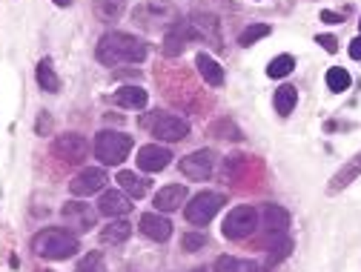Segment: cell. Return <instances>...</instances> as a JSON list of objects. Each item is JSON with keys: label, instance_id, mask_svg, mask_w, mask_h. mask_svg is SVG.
Listing matches in <instances>:
<instances>
[{"label": "cell", "instance_id": "cell-1", "mask_svg": "<svg viewBox=\"0 0 361 272\" xmlns=\"http://www.w3.org/2000/svg\"><path fill=\"white\" fill-rule=\"evenodd\" d=\"M146 41H141V37L129 35V32H106L101 35L98 41V49H95V55H98V61L104 66H121V64H141L146 57Z\"/></svg>", "mask_w": 361, "mask_h": 272}, {"label": "cell", "instance_id": "cell-2", "mask_svg": "<svg viewBox=\"0 0 361 272\" xmlns=\"http://www.w3.org/2000/svg\"><path fill=\"white\" fill-rule=\"evenodd\" d=\"M78 249H81L78 235L69 232V229H58V226L41 229L32 238V252H35L37 258H43V261H66Z\"/></svg>", "mask_w": 361, "mask_h": 272}, {"label": "cell", "instance_id": "cell-3", "mask_svg": "<svg viewBox=\"0 0 361 272\" xmlns=\"http://www.w3.org/2000/svg\"><path fill=\"white\" fill-rule=\"evenodd\" d=\"M132 146H135V141H132L126 132L104 129V132H98V138H95V158H98L104 166H118V164L126 161Z\"/></svg>", "mask_w": 361, "mask_h": 272}, {"label": "cell", "instance_id": "cell-4", "mask_svg": "<svg viewBox=\"0 0 361 272\" xmlns=\"http://www.w3.org/2000/svg\"><path fill=\"white\" fill-rule=\"evenodd\" d=\"M135 23L144 26V29H152V32H158V29H169L175 21H181L178 17V9L169 3V0H146V3L135 6Z\"/></svg>", "mask_w": 361, "mask_h": 272}, {"label": "cell", "instance_id": "cell-5", "mask_svg": "<svg viewBox=\"0 0 361 272\" xmlns=\"http://www.w3.org/2000/svg\"><path fill=\"white\" fill-rule=\"evenodd\" d=\"M224 204L226 195H221V192H198L184 204V218L195 226H206L224 209Z\"/></svg>", "mask_w": 361, "mask_h": 272}, {"label": "cell", "instance_id": "cell-6", "mask_svg": "<svg viewBox=\"0 0 361 272\" xmlns=\"http://www.w3.org/2000/svg\"><path fill=\"white\" fill-rule=\"evenodd\" d=\"M258 226V212L255 206L250 204H241V206H233L230 212H226V218L221 224V235L226 241H244V238H250L253 232Z\"/></svg>", "mask_w": 361, "mask_h": 272}, {"label": "cell", "instance_id": "cell-7", "mask_svg": "<svg viewBox=\"0 0 361 272\" xmlns=\"http://www.w3.org/2000/svg\"><path fill=\"white\" fill-rule=\"evenodd\" d=\"M149 132L152 138L166 141V144H178L189 135V124L178 115H166V112H155V118L149 121Z\"/></svg>", "mask_w": 361, "mask_h": 272}, {"label": "cell", "instance_id": "cell-8", "mask_svg": "<svg viewBox=\"0 0 361 272\" xmlns=\"http://www.w3.org/2000/svg\"><path fill=\"white\" fill-rule=\"evenodd\" d=\"M52 152H55V158H61L64 164H84L89 155V144L78 132H64L55 138Z\"/></svg>", "mask_w": 361, "mask_h": 272}, {"label": "cell", "instance_id": "cell-9", "mask_svg": "<svg viewBox=\"0 0 361 272\" xmlns=\"http://www.w3.org/2000/svg\"><path fill=\"white\" fill-rule=\"evenodd\" d=\"M215 164H218V155L213 149H195L186 158H181V172L189 181H206L215 172Z\"/></svg>", "mask_w": 361, "mask_h": 272}, {"label": "cell", "instance_id": "cell-10", "mask_svg": "<svg viewBox=\"0 0 361 272\" xmlns=\"http://www.w3.org/2000/svg\"><path fill=\"white\" fill-rule=\"evenodd\" d=\"M61 215H64L69 229L89 232V229H95V224H98V206H89L86 201H66Z\"/></svg>", "mask_w": 361, "mask_h": 272}, {"label": "cell", "instance_id": "cell-11", "mask_svg": "<svg viewBox=\"0 0 361 272\" xmlns=\"http://www.w3.org/2000/svg\"><path fill=\"white\" fill-rule=\"evenodd\" d=\"M195 41H201V37L193 29V23H189V21H175L173 26L164 32V55L166 57H178L189 43H195Z\"/></svg>", "mask_w": 361, "mask_h": 272}, {"label": "cell", "instance_id": "cell-12", "mask_svg": "<svg viewBox=\"0 0 361 272\" xmlns=\"http://www.w3.org/2000/svg\"><path fill=\"white\" fill-rule=\"evenodd\" d=\"M109 184V178H106V172L104 169H98V166H89V169H84V172H78L72 178V184H69V192L75 198H89V195H98V192H104V186Z\"/></svg>", "mask_w": 361, "mask_h": 272}, {"label": "cell", "instance_id": "cell-13", "mask_svg": "<svg viewBox=\"0 0 361 272\" xmlns=\"http://www.w3.org/2000/svg\"><path fill=\"white\" fill-rule=\"evenodd\" d=\"M132 209V198L126 195L124 189H104L101 192V201H98V215L104 218H124L126 212Z\"/></svg>", "mask_w": 361, "mask_h": 272}, {"label": "cell", "instance_id": "cell-14", "mask_svg": "<svg viewBox=\"0 0 361 272\" xmlns=\"http://www.w3.org/2000/svg\"><path fill=\"white\" fill-rule=\"evenodd\" d=\"M169 161H173V152H169L166 146H158V144H146L138 149V169L144 172H164L169 166Z\"/></svg>", "mask_w": 361, "mask_h": 272}, {"label": "cell", "instance_id": "cell-15", "mask_svg": "<svg viewBox=\"0 0 361 272\" xmlns=\"http://www.w3.org/2000/svg\"><path fill=\"white\" fill-rule=\"evenodd\" d=\"M138 229L149 241L164 244V241H169V235H173V221L158 215V212H144V215L138 218Z\"/></svg>", "mask_w": 361, "mask_h": 272}, {"label": "cell", "instance_id": "cell-16", "mask_svg": "<svg viewBox=\"0 0 361 272\" xmlns=\"http://www.w3.org/2000/svg\"><path fill=\"white\" fill-rule=\"evenodd\" d=\"M189 23H193V29L198 32V37H201L204 43H210V46H215V49L224 46V41H221V23H218L215 14L195 12L193 17H189Z\"/></svg>", "mask_w": 361, "mask_h": 272}, {"label": "cell", "instance_id": "cell-17", "mask_svg": "<svg viewBox=\"0 0 361 272\" xmlns=\"http://www.w3.org/2000/svg\"><path fill=\"white\" fill-rule=\"evenodd\" d=\"M358 175H361V152H355L350 161H344V164H341V169H338V172L333 175V178H330V186H327V192H330V195H338L341 189H347V186H350L355 178H358Z\"/></svg>", "mask_w": 361, "mask_h": 272}, {"label": "cell", "instance_id": "cell-18", "mask_svg": "<svg viewBox=\"0 0 361 272\" xmlns=\"http://www.w3.org/2000/svg\"><path fill=\"white\" fill-rule=\"evenodd\" d=\"M264 229H267L273 238L287 235V229H290V212L284 209V206H278V204H267V206H264Z\"/></svg>", "mask_w": 361, "mask_h": 272}, {"label": "cell", "instance_id": "cell-19", "mask_svg": "<svg viewBox=\"0 0 361 272\" xmlns=\"http://www.w3.org/2000/svg\"><path fill=\"white\" fill-rule=\"evenodd\" d=\"M184 204H186V186L184 184H166L164 189H158V195H155L158 212H175Z\"/></svg>", "mask_w": 361, "mask_h": 272}, {"label": "cell", "instance_id": "cell-20", "mask_svg": "<svg viewBox=\"0 0 361 272\" xmlns=\"http://www.w3.org/2000/svg\"><path fill=\"white\" fill-rule=\"evenodd\" d=\"M195 66H198V75H201L210 86H224V69H221V64L215 61L213 55L198 52V55H195Z\"/></svg>", "mask_w": 361, "mask_h": 272}, {"label": "cell", "instance_id": "cell-21", "mask_svg": "<svg viewBox=\"0 0 361 272\" xmlns=\"http://www.w3.org/2000/svg\"><path fill=\"white\" fill-rule=\"evenodd\" d=\"M146 101H149V95L141 86H121L115 95H112V104L121 106V109H144Z\"/></svg>", "mask_w": 361, "mask_h": 272}, {"label": "cell", "instance_id": "cell-22", "mask_svg": "<svg viewBox=\"0 0 361 272\" xmlns=\"http://www.w3.org/2000/svg\"><path fill=\"white\" fill-rule=\"evenodd\" d=\"M115 181L121 184V189L126 192V195H129V198H135V201L144 198L146 192H149V181L141 178V175H135V172H129V169H121Z\"/></svg>", "mask_w": 361, "mask_h": 272}, {"label": "cell", "instance_id": "cell-23", "mask_svg": "<svg viewBox=\"0 0 361 272\" xmlns=\"http://www.w3.org/2000/svg\"><path fill=\"white\" fill-rule=\"evenodd\" d=\"M35 77H37V86H41L43 92H49V95L61 92V77H58V72H55V66H52L49 57H43V61L37 64Z\"/></svg>", "mask_w": 361, "mask_h": 272}, {"label": "cell", "instance_id": "cell-24", "mask_svg": "<svg viewBox=\"0 0 361 272\" xmlns=\"http://www.w3.org/2000/svg\"><path fill=\"white\" fill-rule=\"evenodd\" d=\"M132 235V224L129 221H124V218H112L104 229H101V244H124L126 238Z\"/></svg>", "mask_w": 361, "mask_h": 272}, {"label": "cell", "instance_id": "cell-25", "mask_svg": "<svg viewBox=\"0 0 361 272\" xmlns=\"http://www.w3.org/2000/svg\"><path fill=\"white\" fill-rule=\"evenodd\" d=\"M215 272H267L261 264L246 261V258H233V255H221L215 261Z\"/></svg>", "mask_w": 361, "mask_h": 272}, {"label": "cell", "instance_id": "cell-26", "mask_svg": "<svg viewBox=\"0 0 361 272\" xmlns=\"http://www.w3.org/2000/svg\"><path fill=\"white\" fill-rule=\"evenodd\" d=\"M126 9V0H95V14L104 23H115Z\"/></svg>", "mask_w": 361, "mask_h": 272}, {"label": "cell", "instance_id": "cell-27", "mask_svg": "<svg viewBox=\"0 0 361 272\" xmlns=\"http://www.w3.org/2000/svg\"><path fill=\"white\" fill-rule=\"evenodd\" d=\"M273 104H275V112L281 115V118H287V115L295 109V104H298V92H295V86H290V84H284L278 92H275V98H273Z\"/></svg>", "mask_w": 361, "mask_h": 272}, {"label": "cell", "instance_id": "cell-28", "mask_svg": "<svg viewBox=\"0 0 361 272\" xmlns=\"http://www.w3.org/2000/svg\"><path fill=\"white\" fill-rule=\"evenodd\" d=\"M324 81H327V89H330V92H347V89H350V84H353V77H350V72H347V69H341V66H330Z\"/></svg>", "mask_w": 361, "mask_h": 272}, {"label": "cell", "instance_id": "cell-29", "mask_svg": "<svg viewBox=\"0 0 361 272\" xmlns=\"http://www.w3.org/2000/svg\"><path fill=\"white\" fill-rule=\"evenodd\" d=\"M273 29L267 26V23H250V26H246L241 35H238V46H246V49H250V46H255L258 41H261V37H267Z\"/></svg>", "mask_w": 361, "mask_h": 272}, {"label": "cell", "instance_id": "cell-30", "mask_svg": "<svg viewBox=\"0 0 361 272\" xmlns=\"http://www.w3.org/2000/svg\"><path fill=\"white\" fill-rule=\"evenodd\" d=\"M293 69H295V57L293 55H278V57H273V61H270L267 75L275 77V81H281V77H287Z\"/></svg>", "mask_w": 361, "mask_h": 272}, {"label": "cell", "instance_id": "cell-31", "mask_svg": "<svg viewBox=\"0 0 361 272\" xmlns=\"http://www.w3.org/2000/svg\"><path fill=\"white\" fill-rule=\"evenodd\" d=\"M290 252H293V238H290V235H278V244H273L270 252H267V264H270V266L281 264L284 258L290 255Z\"/></svg>", "mask_w": 361, "mask_h": 272}, {"label": "cell", "instance_id": "cell-32", "mask_svg": "<svg viewBox=\"0 0 361 272\" xmlns=\"http://www.w3.org/2000/svg\"><path fill=\"white\" fill-rule=\"evenodd\" d=\"M75 272H106V264L98 252H89L86 258H81V264L75 266Z\"/></svg>", "mask_w": 361, "mask_h": 272}, {"label": "cell", "instance_id": "cell-33", "mask_svg": "<svg viewBox=\"0 0 361 272\" xmlns=\"http://www.w3.org/2000/svg\"><path fill=\"white\" fill-rule=\"evenodd\" d=\"M210 132L213 135H224V138H230V141H241V129L233 121H218V124H213Z\"/></svg>", "mask_w": 361, "mask_h": 272}, {"label": "cell", "instance_id": "cell-34", "mask_svg": "<svg viewBox=\"0 0 361 272\" xmlns=\"http://www.w3.org/2000/svg\"><path fill=\"white\" fill-rule=\"evenodd\" d=\"M181 246L186 252H195V249L206 246V235H204V232H186V235L181 238Z\"/></svg>", "mask_w": 361, "mask_h": 272}, {"label": "cell", "instance_id": "cell-35", "mask_svg": "<svg viewBox=\"0 0 361 272\" xmlns=\"http://www.w3.org/2000/svg\"><path fill=\"white\" fill-rule=\"evenodd\" d=\"M315 43H318V46H324V52H330V55L338 52V41H335L333 35H315Z\"/></svg>", "mask_w": 361, "mask_h": 272}, {"label": "cell", "instance_id": "cell-36", "mask_svg": "<svg viewBox=\"0 0 361 272\" xmlns=\"http://www.w3.org/2000/svg\"><path fill=\"white\" fill-rule=\"evenodd\" d=\"M321 21H324V23H341L344 17L335 14V12H330V9H324V12H321Z\"/></svg>", "mask_w": 361, "mask_h": 272}, {"label": "cell", "instance_id": "cell-37", "mask_svg": "<svg viewBox=\"0 0 361 272\" xmlns=\"http://www.w3.org/2000/svg\"><path fill=\"white\" fill-rule=\"evenodd\" d=\"M350 57H353V61H361V35L350 43Z\"/></svg>", "mask_w": 361, "mask_h": 272}, {"label": "cell", "instance_id": "cell-38", "mask_svg": "<svg viewBox=\"0 0 361 272\" xmlns=\"http://www.w3.org/2000/svg\"><path fill=\"white\" fill-rule=\"evenodd\" d=\"M55 6H61V9H66V6H72V0H52Z\"/></svg>", "mask_w": 361, "mask_h": 272}, {"label": "cell", "instance_id": "cell-39", "mask_svg": "<svg viewBox=\"0 0 361 272\" xmlns=\"http://www.w3.org/2000/svg\"><path fill=\"white\" fill-rule=\"evenodd\" d=\"M195 272H206V269H195Z\"/></svg>", "mask_w": 361, "mask_h": 272}, {"label": "cell", "instance_id": "cell-40", "mask_svg": "<svg viewBox=\"0 0 361 272\" xmlns=\"http://www.w3.org/2000/svg\"><path fill=\"white\" fill-rule=\"evenodd\" d=\"M358 26H361V23H358Z\"/></svg>", "mask_w": 361, "mask_h": 272}]
</instances>
